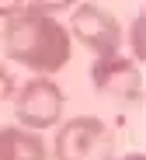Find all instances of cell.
Returning a JSON list of instances; mask_svg holds the SVG:
<instances>
[{
  "label": "cell",
  "mask_w": 146,
  "mask_h": 160,
  "mask_svg": "<svg viewBox=\"0 0 146 160\" xmlns=\"http://www.w3.org/2000/svg\"><path fill=\"white\" fill-rule=\"evenodd\" d=\"M143 21H146V18H143V14H136V21H132V38H129V42H132V59H136V63L146 56V52H143V38H139V32H143Z\"/></svg>",
  "instance_id": "obj_8"
},
{
  "label": "cell",
  "mask_w": 146,
  "mask_h": 160,
  "mask_svg": "<svg viewBox=\"0 0 146 160\" xmlns=\"http://www.w3.org/2000/svg\"><path fill=\"white\" fill-rule=\"evenodd\" d=\"M63 91L56 80H45V77H35V80H24V84L14 91V115H18V125L21 129H52L63 115Z\"/></svg>",
  "instance_id": "obj_3"
},
{
  "label": "cell",
  "mask_w": 146,
  "mask_h": 160,
  "mask_svg": "<svg viewBox=\"0 0 146 160\" xmlns=\"http://www.w3.org/2000/svg\"><path fill=\"white\" fill-rule=\"evenodd\" d=\"M70 32L80 45H87L94 56H115L122 45V24L101 4H83L70 18Z\"/></svg>",
  "instance_id": "obj_5"
},
{
  "label": "cell",
  "mask_w": 146,
  "mask_h": 160,
  "mask_svg": "<svg viewBox=\"0 0 146 160\" xmlns=\"http://www.w3.org/2000/svg\"><path fill=\"white\" fill-rule=\"evenodd\" d=\"M77 0H28V7H35V11H42V14H56V11H66V7H73Z\"/></svg>",
  "instance_id": "obj_7"
},
{
  "label": "cell",
  "mask_w": 146,
  "mask_h": 160,
  "mask_svg": "<svg viewBox=\"0 0 146 160\" xmlns=\"http://www.w3.org/2000/svg\"><path fill=\"white\" fill-rule=\"evenodd\" d=\"M7 98H14V77L4 70V63H0V101H7Z\"/></svg>",
  "instance_id": "obj_9"
},
{
  "label": "cell",
  "mask_w": 146,
  "mask_h": 160,
  "mask_svg": "<svg viewBox=\"0 0 146 160\" xmlns=\"http://www.w3.org/2000/svg\"><path fill=\"white\" fill-rule=\"evenodd\" d=\"M4 52L7 59L32 73H56L70 63V32L63 28L52 14H42L35 7H21L4 24Z\"/></svg>",
  "instance_id": "obj_1"
},
{
  "label": "cell",
  "mask_w": 146,
  "mask_h": 160,
  "mask_svg": "<svg viewBox=\"0 0 146 160\" xmlns=\"http://www.w3.org/2000/svg\"><path fill=\"white\" fill-rule=\"evenodd\" d=\"M56 160H111L115 132L98 115H77L56 132Z\"/></svg>",
  "instance_id": "obj_2"
},
{
  "label": "cell",
  "mask_w": 146,
  "mask_h": 160,
  "mask_svg": "<svg viewBox=\"0 0 146 160\" xmlns=\"http://www.w3.org/2000/svg\"><path fill=\"white\" fill-rule=\"evenodd\" d=\"M111 160H115V157H111ZM118 160H146V157H143V153L136 150V153H125V157H118Z\"/></svg>",
  "instance_id": "obj_11"
},
{
  "label": "cell",
  "mask_w": 146,
  "mask_h": 160,
  "mask_svg": "<svg viewBox=\"0 0 146 160\" xmlns=\"http://www.w3.org/2000/svg\"><path fill=\"white\" fill-rule=\"evenodd\" d=\"M91 84L98 94L111 98V101H122V104H139L143 101V73L136 59L125 56H98L91 66Z\"/></svg>",
  "instance_id": "obj_4"
},
{
  "label": "cell",
  "mask_w": 146,
  "mask_h": 160,
  "mask_svg": "<svg viewBox=\"0 0 146 160\" xmlns=\"http://www.w3.org/2000/svg\"><path fill=\"white\" fill-rule=\"evenodd\" d=\"M0 160H45V143L32 129L0 125Z\"/></svg>",
  "instance_id": "obj_6"
},
{
  "label": "cell",
  "mask_w": 146,
  "mask_h": 160,
  "mask_svg": "<svg viewBox=\"0 0 146 160\" xmlns=\"http://www.w3.org/2000/svg\"><path fill=\"white\" fill-rule=\"evenodd\" d=\"M24 7V0H0V18H11L14 11Z\"/></svg>",
  "instance_id": "obj_10"
}]
</instances>
